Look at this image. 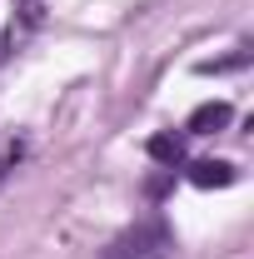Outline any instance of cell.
Wrapping results in <instances>:
<instances>
[{
    "mask_svg": "<svg viewBox=\"0 0 254 259\" xmlns=\"http://www.w3.org/2000/svg\"><path fill=\"white\" fill-rule=\"evenodd\" d=\"M20 155H25V150H20V145H10V150H5V160H0V180H5V175H10V169H15V160H20Z\"/></svg>",
    "mask_w": 254,
    "mask_h": 259,
    "instance_id": "obj_8",
    "label": "cell"
},
{
    "mask_svg": "<svg viewBox=\"0 0 254 259\" xmlns=\"http://www.w3.org/2000/svg\"><path fill=\"white\" fill-rule=\"evenodd\" d=\"M175 249V229L164 225V214H145L105 249V259H164Z\"/></svg>",
    "mask_w": 254,
    "mask_h": 259,
    "instance_id": "obj_1",
    "label": "cell"
},
{
    "mask_svg": "<svg viewBox=\"0 0 254 259\" xmlns=\"http://www.w3.org/2000/svg\"><path fill=\"white\" fill-rule=\"evenodd\" d=\"M239 65H249V50H244V45H239L229 60H199L194 70H199V75H224V70H239Z\"/></svg>",
    "mask_w": 254,
    "mask_h": 259,
    "instance_id": "obj_6",
    "label": "cell"
},
{
    "mask_svg": "<svg viewBox=\"0 0 254 259\" xmlns=\"http://www.w3.org/2000/svg\"><path fill=\"white\" fill-rule=\"evenodd\" d=\"M185 140H190L185 130H180V135H175V130H159V135L145 140V155H150L159 169H180V164H185Z\"/></svg>",
    "mask_w": 254,
    "mask_h": 259,
    "instance_id": "obj_5",
    "label": "cell"
},
{
    "mask_svg": "<svg viewBox=\"0 0 254 259\" xmlns=\"http://www.w3.org/2000/svg\"><path fill=\"white\" fill-rule=\"evenodd\" d=\"M170 185H175V169H164V175H150V180H145V194H150V199H159Z\"/></svg>",
    "mask_w": 254,
    "mask_h": 259,
    "instance_id": "obj_7",
    "label": "cell"
},
{
    "mask_svg": "<svg viewBox=\"0 0 254 259\" xmlns=\"http://www.w3.org/2000/svg\"><path fill=\"white\" fill-rule=\"evenodd\" d=\"M40 20H45V0H20V15H10V30H5V45H0V55H10V50H20L30 30H40Z\"/></svg>",
    "mask_w": 254,
    "mask_h": 259,
    "instance_id": "obj_4",
    "label": "cell"
},
{
    "mask_svg": "<svg viewBox=\"0 0 254 259\" xmlns=\"http://www.w3.org/2000/svg\"><path fill=\"white\" fill-rule=\"evenodd\" d=\"M180 169H185V180L199 185V190H229V185L239 180V169L229 160H185Z\"/></svg>",
    "mask_w": 254,
    "mask_h": 259,
    "instance_id": "obj_2",
    "label": "cell"
},
{
    "mask_svg": "<svg viewBox=\"0 0 254 259\" xmlns=\"http://www.w3.org/2000/svg\"><path fill=\"white\" fill-rule=\"evenodd\" d=\"M229 120H234V105L229 100H204V105L190 110L185 135H220V130H229Z\"/></svg>",
    "mask_w": 254,
    "mask_h": 259,
    "instance_id": "obj_3",
    "label": "cell"
}]
</instances>
